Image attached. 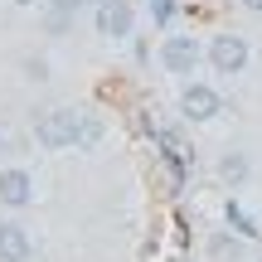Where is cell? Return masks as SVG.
I'll use <instances>...</instances> for the list:
<instances>
[{"label":"cell","instance_id":"obj_7","mask_svg":"<svg viewBox=\"0 0 262 262\" xmlns=\"http://www.w3.org/2000/svg\"><path fill=\"white\" fill-rule=\"evenodd\" d=\"M29 233H25V224H15V219H5L0 224V262H29Z\"/></svg>","mask_w":262,"mask_h":262},{"label":"cell","instance_id":"obj_6","mask_svg":"<svg viewBox=\"0 0 262 262\" xmlns=\"http://www.w3.org/2000/svg\"><path fill=\"white\" fill-rule=\"evenodd\" d=\"M0 204L5 209H29L34 204V175L19 170V165L0 170Z\"/></svg>","mask_w":262,"mask_h":262},{"label":"cell","instance_id":"obj_16","mask_svg":"<svg viewBox=\"0 0 262 262\" xmlns=\"http://www.w3.org/2000/svg\"><path fill=\"white\" fill-rule=\"evenodd\" d=\"M243 10H253V15H262V0H238Z\"/></svg>","mask_w":262,"mask_h":262},{"label":"cell","instance_id":"obj_11","mask_svg":"<svg viewBox=\"0 0 262 262\" xmlns=\"http://www.w3.org/2000/svg\"><path fill=\"white\" fill-rule=\"evenodd\" d=\"M209 248H214V257H238V253H243V243H238L233 233H219Z\"/></svg>","mask_w":262,"mask_h":262},{"label":"cell","instance_id":"obj_15","mask_svg":"<svg viewBox=\"0 0 262 262\" xmlns=\"http://www.w3.org/2000/svg\"><path fill=\"white\" fill-rule=\"evenodd\" d=\"M10 5H19V10H34V5H49V0H10Z\"/></svg>","mask_w":262,"mask_h":262},{"label":"cell","instance_id":"obj_12","mask_svg":"<svg viewBox=\"0 0 262 262\" xmlns=\"http://www.w3.org/2000/svg\"><path fill=\"white\" fill-rule=\"evenodd\" d=\"M228 219L238 224V233H243V238H257V233H262V228H253V219H248V214H243L238 204H228Z\"/></svg>","mask_w":262,"mask_h":262},{"label":"cell","instance_id":"obj_9","mask_svg":"<svg viewBox=\"0 0 262 262\" xmlns=\"http://www.w3.org/2000/svg\"><path fill=\"white\" fill-rule=\"evenodd\" d=\"M97 141H102V122H97L93 112H83V117H78V141H73V150H97Z\"/></svg>","mask_w":262,"mask_h":262},{"label":"cell","instance_id":"obj_17","mask_svg":"<svg viewBox=\"0 0 262 262\" xmlns=\"http://www.w3.org/2000/svg\"><path fill=\"white\" fill-rule=\"evenodd\" d=\"M0 156H5V126H0Z\"/></svg>","mask_w":262,"mask_h":262},{"label":"cell","instance_id":"obj_18","mask_svg":"<svg viewBox=\"0 0 262 262\" xmlns=\"http://www.w3.org/2000/svg\"><path fill=\"white\" fill-rule=\"evenodd\" d=\"M253 262H262V257H253Z\"/></svg>","mask_w":262,"mask_h":262},{"label":"cell","instance_id":"obj_2","mask_svg":"<svg viewBox=\"0 0 262 262\" xmlns=\"http://www.w3.org/2000/svg\"><path fill=\"white\" fill-rule=\"evenodd\" d=\"M204 58H209V44H199L194 34H165V44H160V68L175 78H189Z\"/></svg>","mask_w":262,"mask_h":262},{"label":"cell","instance_id":"obj_3","mask_svg":"<svg viewBox=\"0 0 262 262\" xmlns=\"http://www.w3.org/2000/svg\"><path fill=\"white\" fill-rule=\"evenodd\" d=\"M248 58H253V49H248V39L243 34H233V29H224V34H214L209 39V68L214 73H243L248 68Z\"/></svg>","mask_w":262,"mask_h":262},{"label":"cell","instance_id":"obj_10","mask_svg":"<svg viewBox=\"0 0 262 262\" xmlns=\"http://www.w3.org/2000/svg\"><path fill=\"white\" fill-rule=\"evenodd\" d=\"M97 5H102V0H49V10H54V15H68V19H73L78 10H97Z\"/></svg>","mask_w":262,"mask_h":262},{"label":"cell","instance_id":"obj_5","mask_svg":"<svg viewBox=\"0 0 262 262\" xmlns=\"http://www.w3.org/2000/svg\"><path fill=\"white\" fill-rule=\"evenodd\" d=\"M180 112H185L189 122H214V117L224 112V97H219L209 83H185V93H180Z\"/></svg>","mask_w":262,"mask_h":262},{"label":"cell","instance_id":"obj_1","mask_svg":"<svg viewBox=\"0 0 262 262\" xmlns=\"http://www.w3.org/2000/svg\"><path fill=\"white\" fill-rule=\"evenodd\" d=\"M78 117H83V112H73V107H49V112H39L34 141H39L44 150H73V141H78Z\"/></svg>","mask_w":262,"mask_h":262},{"label":"cell","instance_id":"obj_14","mask_svg":"<svg viewBox=\"0 0 262 262\" xmlns=\"http://www.w3.org/2000/svg\"><path fill=\"white\" fill-rule=\"evenodd\" d=\"M25 78H34V83H44V78H49V63H44V58H29V63H25Z\"/></svg>","mask_w":262,"mask_h":262},{"label":"cell","instance_id":"obj_13","mask_svg":"<svg viewBox=\"0 0 262 262\" xmlns=\"http://www.w3.org/2000/svg\"><path fill=\"white\" fill-rule=\"evenodd\" d=\"M150 15H156V25H170V15H175V0H150Z\"/></svg>","mask_w":262,"mask_h":262},{"label":"cell","instance_id":"obj_8","mask_svg":"<svg viewBox=\"0 0 262 262\" xmlns=\"http://www.w3.org/2000/svg\"><path fill=\"white\" fill-rule=\"evenodd\" d=\"M248 170H253V165H248V156H243V150H228V156L219 160V175H224V185H228V189H238V185H243V180H248Z\"/></svg>","mask_w":262,"mask_h":262},{"label":"cell","instance_id":"obj_4","mask_svg":"<svg viewBox=\"0 0 262 262\" xmlns=\"http://www.w3.org/2000/svg\"><path fill=\"white\" fill-rule=\"evenodd\" d=\"M93 25L102 39H131V29H136V5L131 0H102V5L93 10Z\"/></svg>","mask_w":262,"mask_h":262}]
</instances>
